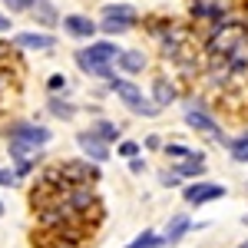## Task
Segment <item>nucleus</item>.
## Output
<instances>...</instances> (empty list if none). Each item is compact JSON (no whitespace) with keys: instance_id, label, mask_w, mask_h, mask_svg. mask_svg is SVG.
<instances>
[{"instance_id":"1","label":"nucleus","mask_w":248,"mask_h":248,"mask_svg":"<svg viewBox=\"0 0 248 248\" xmlns=\"http://www.w3.org/2000/svg\"><path fill=\"white\" fill-rule=\"evenodd\" d=\"M106 86H109V90H113V93L119 96L123 103H126V109H129V113L146 116V119H153V116L162 113V109L155 106L153 99H146V96H142V90H139L136 83H129V79H116V77H113L109 83H106Z\"/></svg>"},{"instance_id":"2","label":"nucleus","mask_w":248,"mask_h":248,"mask_svg":"<svg viewBox=\"0 0 248 248\" xmlns=\"http://www.w3.org/2000/svg\"><path fill=\"white\" fill-rule=\"evenodd\" d=\"M60 179H63V186L66 189H73V186H90L99 179V166L90 162V159H66V162H60L57 166Z\"/></svg>"},{"instance_id":"3","label":"nucleus","mask_w":248,"mask_h":248,"mask_svg":"<svg viewBox=\"0 0 248 248\" xmlns=\"http://www.w3.org/2000/svg\"><path fill=\"white\" fill-rule=\"evenodd\" d=\"M50 139H53V133L46 126H40V123H14L7 129V142H23L30 149H43Z\"/></svg>"},{"instance_id":"4","label":"nucleus","mask_w":248,"mask_h":248,"mask_svg":"<svg viewBox=\"0 0 248 248\" xmlns=\"http://www.w3.org/2000/svg\"><path fill=\"white\" fill-rule=\"evenodd\" d=\"M186 123H189L192 129H199V133L212 136L215 142H225V146H229V136L218 133V123H215V119L205 113V103H192L189 109H186Z\"/></svg>"},{"instance_id":"5","label":"nucleus","mask_w":248,"mask_h":248,"mask_svg":"<svg viewBox=\"0 0 248 248\" xmlns=\"http://www.w3.org/2000/svg\"><path fill=\"white\" fill-rule=\"evenodd\" d=\"M225 195V186H218V182H192V186H186V192H182V199L189 202V205H205V202H215V199H222Z\"/></svg>"},{"instance_id":"6","label":"nucleus","mask_w":248,"mask_h":248,"mask_svg":"<svg viewBox=\"0 0 248 248\" xmlns=\"http://www.w3.org/2000/svg\"><path fill=\"white\" fill-rule=\"evenodd\" d=\"M63 202L79 218V215H86L90 209H96V192H93V186H73V189H63Z\"/></svg>"},{"instance_id":"7","label":"nucleus","mask_w":248,"mask_h":248,"mask_svg":"<svg viewBox=\"0 0 248 248\" xmlns=\"http://www.w3.org/2000/svg\"><path fill=\"white\" fill-rule=\"evenodd\" d=\"M14 43H17L20 50H40V53H53V50H57V37H53V33H40V30L17 33Z\"/></svg>"},{"instance_id":"8","label":"nucleus","mask_w":248,"mask_h":248,"mask_svg":"<svg viewBox=\"0 0 248 248\" xmlns=\"http://www.w3.org/2000/svg\"><path fill=\"white\" fill-rule=\"evenodd\" d=\"M60 23H63V30H66L70 37H77V40H93V33L99 30V23L90 20L86 14H66Z\"/></svg>"},{"instance_id":"9","label":"nucleus","mask_w":248,"mask_h":248,"mask_svg":"<svg viewBox=\"0 0 248 248\" xmlns=\"http://www.w3.org/2000/svg\"><path fill=\"white\" fill-rule=\"evenodd\" d=\"M77 146L83 149V155H86L90 162H96V166L109 159V146H106L103 139H96V136L90 133V129H83V133H77Z\"/></svg>"},{"instance_id":"10","label":"nucleus","mask_w":248,"mask_h":248,"mask_svg":"<svg viewBox=\"0 0 248 248\" xmlns=\"http://www.w3.org/2000/svg\"><path fill=\"white\" fill-rule=\"evenodd\" d=\"M86 60H93V63H99V66H109L113 60H119V46H116L113 40H96V43H90L86 50H79Z\"/></svg>"},{"instance_id":"11","label":"nucleus","mask_w":248,"mask_h":248,"mask_svg":"<svg viewBox=\"0 0 248 248\" xmlns=\"http://www.w3.org/2000/svg\"><path fill=\"white\" fill-rule=\"evenodd\" d=\"M189 229H192L189 215H172L169 225H166V232H162V245H179V242L189 235Z\"/></svg>"},{"instance_id":"12","label":"nucleus","mask_w":248,"mask_h":248,"mask_svg":"<svg viewBox=\"0 0 248 248\" xmlns=\"http://www.w3.org/2000/svg\"><path fill=\"white\" fill-rule=\"evenodd\" d=\"M192 14H195L199 20H209V23H218L222 17H229L225 0H202V3H192Z\"/></svg>"},{"instance_id":"13","label":"nucleus","mask_w":248,"mask_h":248,"mask_svg":"<svg viewBox=\"0 0 248 248\" xmlns=\"http://www.w3.org/2000/svg\"><path fill=\"white\" fill-rule=\"evenodd\" d=\"M175 96H179V90H175L166 77H155L153 79V103L159 106V109H166L169 103H175Z\"/></svg>"},{"instance_id":"14","label":"nucleus","mask_w":248,"mask_h":248,"mask_svg":"<svg viewBox=\"0 0 248 248\" xmlns=\"http://www.w3.org/2000/svg\"><path fill=\"white\" fill-rule=\"evenodd\" d=\"M33 23H43V27H57L60 23V10L53 7V0H33Z\"/></svg>"},{"instance_id":"15","label":"nucleus","mask_w":248,"mask_h":248,"mask_svg":"<svg viewBox=\"0 0 248 248\" xmlns=\"http://www.w3.org/2000/svg\"><path fill=\"white\" fill-rule=\"evenodd\" d=\"M103 20H119V23L136 27L139 14H136V7H129V3H106V7H103Z\"/></svg>"},{"instance_id":"16","label":"nucleus","mask_w":248,"mask_h":248,"mask_svg":"<svg viewBox=\"0 0 248 248\" xmlns=\"http://www.w3.org/2000/svg\"><path fill=\"white\" fill-rule=\"evenodd\" d=\"M172 172H175L179 179H195V175H202V172H205V155H202V153H192V159L179 162Z\"/></svg>"},{"instance_id":"17","label":"nucleus","mask_w":248,"mask_h":248,"mask_svg":"<svg viewBox=\"0 0 248 248\" xmlns=\"http://www.w3.org/2000/svg\"><path fill=\"white\" fill-rule=\"evenodd\" d=\"M116 63H119V70H126V73H142V70H146V53H142V50H123Z\"/></svg>"},{"instance_id":"18","label":"nucleus","mask_w":248,"mask_h":248,"mask_svg":"<svg viewBox=\"0 0 248 248\" xmlns=\"http://www.w3.org/2000/svg\"><path fill=\"white\" fill-rule=\"evenodd\" d=\"M46 109L57 116V119H73V116H77V106H73V103H66L63 96H50Z\"/></svg>"},{"instance_id":"19","label":"nucleus","mask_w":248,"mask_h":248,"mask_svg":"<svg viewBox=\"0 0 248 248\" xmlns=\"http://www.w3.org/2000/svg\"><path fill=\"white\" fill-rule=\"evenodd\" d=\"M90 133H93L96 139H103V142L109 146V142H116V139H119V126H116V123H109V119H99V123H96Z\"/></svg>"},{"instance_id":"20","label":"nucleus","mask_w":248,"mask_h":248,"mask_svg":"<svg viewBox=\"0 0 248 248\" xmlns=\"http://www.w3.org/2000/svg\"><path fill=\"white\" fill-rule=\"evenodd\" d=\"M126 248H162V235H159V232H153V229H146L142 235H136Z\"/></svg>"},{"instance_id":"21","label":"nucleus","mask_w":248,"mask_h":248,"mask_svg":"<svg viewBox=\"0 0 248 248\" xmlns=\"http://www.w3.org/2000/svg\"><path fill=\"white\" fill-rule=\"evenodd\" d=\"M166 155L175 159V162H186V159H192V149L186 142H166Z\"/></svg>"},{"instance_id":"22","label":"nucleus","mask_w":248,"mask_h":248,"mask_svg":"<svg viewBox=\"0 0 248 248\" xmlns=\"http://www.w3.org/2000/svg\"><path fill=\"white\" fill-rule=\"evenodd\" d=\"M99 30L106 33V37H116V33H126V30H133L129 23H119V20H99Z\"/></svg>"},{"instance_id":"23","label":"nucleus","mask_w":248,"mask_h":248,"mask_svg":"<svg viewBox=\"0 0 248 248\" xmlns=\"http://www.w3.org/2000/svg\"><path fill=\"white\" fill-rule=\"evenodd\" d=\"M116 153L123 155V159H129V162H133V159H139V142H133V139H123Z\"/></svg>"},{"instance_id":"24","label":"nucleus","mask_w":248,"mask_h":248,"mask_svg":"<svg viewBox=\"0 0 248 248\" xmlns=\"http://www.w3.org/2000/svg\"><path fill=\"white\" fill-rule=\"evenodd\" d=\"M3 7L10 14H23V10H33V0H3Z\"/></svg>"},{"instance_id":"25","label":"nucleus","mask_w":248,"mask_h":248,"mask_svg":"<svg viewBox=\"0 0 248 248\" xmlns=\"http://www.w3.org/2000/svg\"><path fill=\"white\" fill-rule=\"evenodd\" d=\"M46 90H50L53 96H57L60 90H66V77H63V73H53V77L46 79Z\"/></svg>"},{"instance_id":"26","label":"nucleus","mask_w":248,"mask_h":248,"mask_svg":"<svg viewBox=\"0 0 248 248\" xmlns=\"http://www.w3.org/2000/svg\"><path fill=\"white\" fill-rule=\"evenodd\" d=\"M159 182H162L166 189H175V186H182V179H179L175 172H169V169H162V172H159Z\"/></svg>"},{"instance_id":"27","label":"nucleus","mask_w":248,"mask_h":248,"mask_svg":"<svg viewBox=\"0 0 248 248\" xmlns=\"http://www.w3.org/2000/svg\"><path fill=\"white\" fill-rule=\"evenodd\" d=\"M50 248H79L77 238H63V235H50Z\"/></svg>"},{"instance_id":"28","label":"nucleus","mask_w":248,"mask_h":248,"mask_svg":"<svg viewBox=\"0 0 248 248\" xmlns=\"http://www.w3.org/2000/svg\"><path fill=\"white\" fill-rule=\"evenodd\" d=\"M0 186H3V189L17 186V172H14V169H0Z\"/></svg>"},{"instance_id":"29","label":"nucleus","mask_w":248,"mask_h":248,"mask_svg":"<svg viewBox=\"0 0 248 248\" xmlns=\"http://www.w3.org/2000/svg\"><path fill=\"white\" fill-rule=\"evenodd\" d=\"M229 149L235 153V149H248V133H242L238 139H229Z\"/></svg>"},{"instance_id":"30","label":"nucleus","mask_w":248,"mask_h":248,"mask_svg":"<svg viewBox=\"0 0 248 248\" xmlns=\"http://www.w3.org/2000/svg\"><path fill=\"white\" fill-rule=\"evenodd\" d=\"M129 172H133V175H142V172H146V162H142V159H133V162H129Z\"/></svg>"},{"instance_id":"31","label":"nucleus","mask_w":248,"mask_h":248,"mask_svg":"<svg viewBox=\"0 0 248 248\" xmlns=\"http://www.w3.org/2000/svg\"><path fill=\"white\" fill-rule=\"evenodd\" d=\"M232 159H235V162H248V149H235Z\"/></svg>"},{"instance_id":"32","label":"nucleus","mask_w":248,"mask_h":248,"mask_svg":"<svg viewBox=\"0 0 248 248\" xmlns=\"http://www.w3.org/2000/svg\"><path fill=\"white\" fill-rule=\"evenodd\" d=\"M10 27H14V23H10V17H7V14H0V33H7Z\"/></svg>"},{"instance_id":"33","label":"nucleus","mask_w":248,"mask_h":248,"mask_svg":"<svg viewBox=\"0 0 248 248\" xmlns=\"http://www.w3.org/2000/svg\"><path fill=\"white\" fill-rule=\"evenodd\" d=\"M146 146H149V149H159V146H162V139H159V136H149V139H146Z\"/></svg>"},{"instance_id":"34","label":"nucleus","mask_w":248,"mask_h":248,"mask_svg":"<svg viewBox=\"0 0 248 248\" xmlns=\"http://www.w3.org/2000/svg\"><path fill=\"white\" fill-rule=\"evenodd\" d=\"M235 248H248V238H245V242H242V245H235Z\"/></svg>"},{"instance_id":"35","label":"nucleus","mask_w":248,"mask_h":248,"mask_svg":"<svg viewBox=\"0 0 248 248\" xmlns=\"http://www.w3.org/2000/svg\"><path fill=\"white\" fill-rule=\"evenodd\" d=\"M0 215H3V202H0Z\"/></svg>"},{"instance_id":"36","label":"nucleus","mask_w":248,"mask_h":248,"mask_svg":"<svg viewBox=\"0 0 248 248\" xmlns=\"http://www.w3.org/2000/svg\"><path fill=\"white\" fill-rule=\"evenodd\" d=\"M245 186H248V182H245Z\"/></svg>"}]
</instances>
